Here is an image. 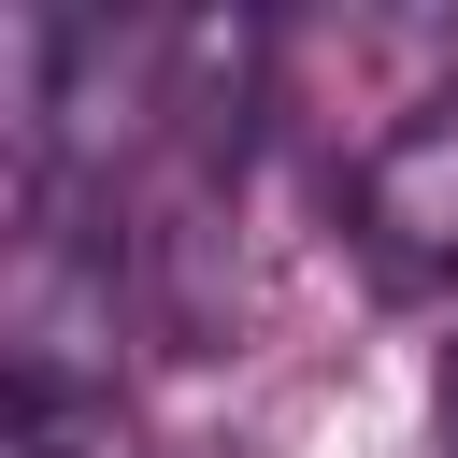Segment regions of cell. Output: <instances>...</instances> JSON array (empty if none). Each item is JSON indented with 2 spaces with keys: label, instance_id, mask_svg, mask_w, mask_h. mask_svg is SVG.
Returning a JSON list of instances; mask_svg holds the SVG:
<instances>
[{
  "label": "cell",
  "instance_id": "cell-1",
  "mask_svg": "<svg viewBox=\"0 0 458 458\" xmlns=\"http://www.w3.org/2000/svg\"><path fill=\"white\" fill-rule=\"evenodd\" d=\"M358 243L386 286L458 272V100H415L372 157H358Z\"/></svg>",
  "mask_w": 458,
  "mask_h": 458
}]
</instances>
